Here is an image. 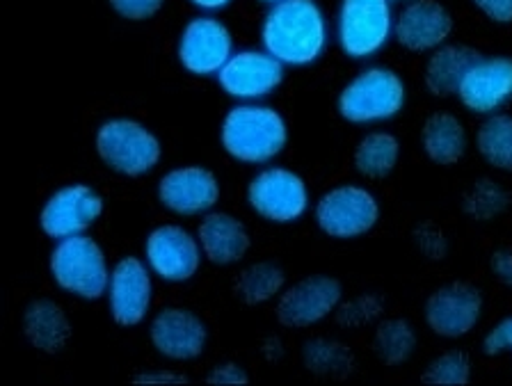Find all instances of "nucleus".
Segmentation results:
<instances>
[{
  "label": "nucleus",
  "mask_w": 512,
  "mask_h": 386,
  "mask_svg": "<svg viewBox=\"0 0 512 386\" xmlns=\"http://www.w3.org/2000/svg\"><path fill=\"white\" fill-rule=\"evenodd\" d=\"M453 32V16L437 0H410L394 19L396 42L412 53L444 46Z\"/></svg>",
  "instance_id": "nucleus-17"
},
{
  "label": "nucleus",
  "mask_w": 512,
  "mask_h": 386,
  "mask_svg": "<svg viewBox=\"0 0 512 386\" xmlns=\"http://www.w3.org/2000/svg\"><path fill=\"white\" fill-rule=\"evenodd\" d=\"M506 350H512V316L501 320L499 325L490 329V334H487L483 341V352L487 357L501 355V352Z\"/></svg>",
  "instance_id": "nucleus-34"
},
{
  "label": "nucleus",
  "mask_w": 512,
  "mask_h": 386,
  "mask_svg": "<svg viewBox=\"0 0 512 386\" xmlns=\"http://www.w3.org/2000/svg\"><path fill=\"white\" fill-rule=\"evenodd\" d=\"M176 55L181 67L192 76H213L234 55V39L222 21L213 16H197L183 28Z\"/></svg>",
  "instance_id": "nucleus-10"
},
{
  "label": "nucleus",
  "mask_w": 512,
  "mask_h": 386,
  "mask_svg": "<svg viewBox=\"0 0 512 386\" xmlns=\"http://www.w3.org/2000/svg\"><path fill=\"white\" fill-rule=\"evenodd\" d=\"M48 268L55 284L71 295L83 297V300H99L108 293L110 270L106 254L99 243L85 233L58 240Z\"/></svg>",
  "instance_id": "nucleus-4"
},
{
  "label": "nucleus",
  "mask_w": 512,
  "mask_h": 386,
  "mask_svg": "<svg viewBox=\"0 0 512 386\" xmlns=\"http://www.w3.org/2000/svg\"><path fill=\"white\" fill-rule=\"evenodd\" d=\"M220 140L224 151L238 163L266 165L284 151L288 128L275 108L245 101L224 115Z\"/></svg>",
  "instance_id": "nucleus-2"
},
{
  "label": "nucleus",
  "mask_w": 512,
  "mask_h": 386,
  "mask_svg": "<svg viewBox=\"0 0 512 386\" xmlns=\"http://www.w3.org/2000/svg\"><path fill=\"white\" fill-rule=\"evenodd\" d=\"M304 364L316 375L346 377L355 368V357H352L348 345L339 341L316 339L304 345Z\"/></svg>",
  "instance_id": "nucleus-28"
},
{
  "label": "nucleus",
  "mask_w": 512,
  "mask_h": 386,
  "mask_svg": "<svg viewBox=\"0 0 512 386\" xmlns=\"http://www.w3.org/2000/svg\"><path fill=\"white\" fill-rule=\"evenodd\" d=\"M163 3L165 0H110V7L122 16V19L147 21L160 12Z\"/></svg>",
  "instance_id": "nucleus-32"
},
{
  "label": "nucleus",
  "mask_w": 512,
  "mask_h": 386,
  "mask_svg": "<svg viewBox=\"0 0 512 386\" xmlns=\"http://www.w3.org/2000/svg\"><path fill=\"white\" fill-rule=\"evenodd\" d=\"M144 256L156 277L179 284L195 277L202 263V247H199V240L179 224H163L147 236Z\"/></svg>",
  "instance_id": "nucleus-12"
},
{
  "label": "nucleus",
  "mask_w": 512,
  "mask_h": 386,
  "mask_svg": "<svg viewBox=\"0 0 512 386\" xmlns=\"http://www.w3.org/2000/svg\"><path fill=\"white\" fill-rule=\"evenodd\" d=\"M206 380L211 384H247L250 382V375L245 373L243 366L234 364V361H224V364L213 368Z\"/></svg>",
  "instance_id": "nucleus-35"
},
{
  "label": "nucleus",
  "mask_w": 512,
  "mask_h": 386,
  "mask_svg": "<svg viewBox=\"0 0 512 386\" xmlns=\"http://www.w3.org/2000/svg\"><path fill=\"white\" fill-rule=\"evenodd\" d=\"M380 206L371 192L359 186H336L316 204L318 229L330 238H359L378 224Z\"/></svg>",
  "instance_id": "nucleus-8"
},
{
  "label": "nucleus",
  "mask_w": 512,
  "mask_h": 386,
  "mask_svg": "<svg viewBox=\"0 0 512 386\" xmlns=\"http://www.w3.org/2000/svg\"><path fill=\"white\" fill-rule=\"evenodd\" d=\"M474 5L496 23L512 21V0H474Z\"/></svg>",
  "instance_id": "nucleus-36"
},
{
  "label": "nucleus",
  "mask_w": 512,
  "mask_h": 386,
  "mask_svg": "<svg viewBox=\"0 0 512 386\" xmlns=\"http://www.w3.org/2000/svg\"><path fill=\"white\" fill-rule=\"evenodd\" d=\"M96 154L108 170L122 176H144L158 165L160 142L147 126L135 119L117 117L96 128Z\"/></svg>",
  "instance_id": "nucleus-5"
},
{
  "label": "nucleus",
  "mask_w": 512,
  "mask_h": 386,
  "mask_svg": "<svg viewBox=\"0 0 512 386\" xmlns=\"http://www.w3.org/2000/svg\"><path fill=\"white\" fill-rule=\"evenodd\" d=\"M462 106L476 115H494L512 101V60L480 58L458 87Z\"/></svg>",
  "instance_id": "nucleus-18"
},
{
  "label": "nucleus",
  "mask_w": 512,
  "mask_h": 386,
  "mask_svg": "<svg viewBox=\"0 0 512 386\" xmlns=\"http://www.w3.org/2000/svg\"><path fill=\"white\" fill-rule=\"evenodd\" d=\"M384 304L378 295H359L355 300L339 304L336 309V323L341 327H364L380 318Z\"/></svg>",
  "instance_id": "nucleus-31"
},
{
  "label": "nucleus",
  "mask_w": 512,
  "mask_h": 386,
  "mask_svg": "<svg viewBox=\"0 0 512 386\" xmlns=\"http://www.w3.org/2000/svg\"><path fill=\"white\" fill-rule=\"evenodd\" d=\"M23 336L35 350L58 355L71 339V323L58 302L37 297L23 311Z\"/></svg>",
  "instance_id": "nucleus-21"
},
{
  "label": "nucleus",
  "mask_w": 512,
  "mask_h": 386,
  "mask_svg": "<svg viewBox=\"0 0 512 386\" xmlns=\"http://www.w3.org/2000/svg\"><path fill=\"white\" fill-rule=\"evenodd\" d=\"M483 58L478 51L469 46L444 44L432 51L426 64V87L435 96L458 94V87L467 71Z\"/></svg>",
  "instance_id": "nucleus-22"
},
{
  "label": "nucleus",
  "mask_w": 512,
  "mask_h": 386,
  "mask_svg": "<svg viewBox=\"0 0 512 386\" xmlns=\"http://www.w3.org/2000/svg\"><path fill=\"white\" fill-rule=\"evenodd\" d=\"M405 83L387 67H368L339 94V115L350 124H378L394 119L405 106Z\"/></svg>",
  "instance_id": "nucleus-3"
},
{
  "label": "nucleus",
  "mask_w": 512,
  "mask_h": 386,
  "mask_svg": "<svg viewBox=\"0 0 512 386\" xmlns=\"http://www.w3.org/2000/svg\"><path fill=\"white\" fill-rule=\"evenodd\" d=\"M192 5L199 7V10H206V12H215V10H222V7H227L231 0H190Z\"/></svg>",
  "instance_id": "nucleus-39"
},
{
  "label": "nucleus",
  "mask_w": 512,
  "mask_h": 386,
  "mask_svg": "<svg viewBox=\"0 0 512 386\" xmlns=\"http://www.w3.org/2000/svg\"><path fill=\"white\" fill-rule=\"evenodd\" d=\"M343 288L334 277H307L286 288L277 302V320L284 327H311L339 309Z\"/></svg>",
  "instance_id": "nucleus-13"
},
{
  "label": "nucleus",
  "mask_w": 512,
  "mask_h": 386,
  "mask_svg": "<svg viewBox=\"0 0 512 386\" xmlns=\"http://www.w3.org/2000/svg\"><path fill=\"white\" fill-rule=\"evenodd\" d=\"M108 307L110 316L117 325L135 327L140 325L151 309V268L135 256H124L110 272L108 284Z\"/></svg>",
  "instance_id": "nucleus-14"
},
{
  "label": "nucleus",
  "mask_w": 512,
  "mask_h": 386,
  "mask_svg": "<svg viewBox=\"0 0 512 386\" xmlns=\"http://www.w3.org/2000/svg\"><path fill=\"white\" fill-rule=\"evenodd\" d=\"M149 336L160 355L172 361H190L206 348V325L195 313L179 307H167L151 320Z\"/></svg>",
  "instance_id": "nucleus-19"
},
{
  "label": "nucleus",
  "mask_w": 512,
  "mask_h": 386,
  "mask_svg": "<svg viewBox=\"0 0 512 386\" xmlns=\"http://www.w3.org/2000/svg\"><path fill=\"white\" fill-rule=\"evenodd\" d=\"M103 215V199L85 183H71L55 190L44 201L39 213V227L53 240L80 236Z\"/></svg>",
  "instance_id": "nucleus-9"
},
{
  "label": "nucleus",
  "mask_w": 512,
  "mask_h": 386,
  "mask_svg": "<svg viewBox=\"0 0 512 386\" xmlns=\"http://www.w3.org/2000/svg\"><path fill=\"white\" fill-rule=\"evenodd\" d=\"M483 311V295L464 281H455L432 293L426 302V323L437 336L460 339L476 327Z\"/></svg>",
  "instance_id": "nucleus-16"
},
{
  "label": "nucleus",
  "mask_w": 512,
  "mask_h": 386,
  "mask_svg": "<svg viewBox=\"0 0 512 386\" xmlns=\"http://www.w3.org/2000/svg\"><path fill=\"white\" fill-rule=\"evenodd\" d=\"M197 240L202 254L215 265L238 263L250 252V233L238 217L208 211L197 227Z\"/></svg>",
  "instance_id": "nucleus-20"
},
{
  "label": "nucleus",
  "mask_w": 512,
  "mask_h": 386,
  "mask_svg": "<svg viewBox=\"0 0 512 386\" xmlns=\"http://www.w3.org/2000/svg\"><path fill=\"white\" fill-rule=\"evenodd\" d=\"M247 204L268 222H295L309 208L307 183L286 167H266L247 186Z\"/></svg>",
  "instance_id": "nucleus-7"
},
{
  "label": "nucleus",
  "mask_w": 512,
  "mask_h": 386,
  "mask_svg": "<svg viewBox=\"0 0 512 386\" xmlns=\"http://www.w3.org/2000/svg\"><path fill=\"white\" fill-rule=\"evenodd\" d=\"M416 348V334L407 320L391 318L378 325L373 339V350L382 364L398 366L412 357Z\"/></svg>",
  "instance_id": "nucleus-27"
},
{
  "label": "nucleus",
  "mask_w": 512,
  "mask_h": 386,
  "mask_svg": "<svg viewBox=\"0 0 512 386\" xmlns=\"http://www.w3.org/2000/svg\"><path fill=\"white\" fill-rule=\"evenodd\" d=\"M478 154L496 170L512 172V117L510 115H487L480 124Z\"/></svg>",
  "instance_id": "nucleus-26"
},
{
  "label": "nucleus",
  "mask_w": 512,
  "mask_h": 386,
  "mask_svg": "<svg viewBox=\"0 0 512 386\" xmlns=\"http://www.w3.org/2000/svg\"><path fill=\"white\" fill-rule=\"evenodd\" d=\"M421 380L426 384H467L471 380L469 357L458 350L446 352L430 361Z\"/></svg>",
  "instance_id": "nucleus-30"
},
{
  "label": "nucleus",
  "mask_w": 512,
  "mask_h": 386,
  "mask_svg": "<svg viewBox=\"0 0 512 386\" xmlns=\"http://www.w3.org/2000/svg\"><path fill=\"white\" fill-rule=\"evenodd\" d=\"M508 204V195L494 181L483 179L474 183L469 195L464 197V213L474 220H492Z\"/></svg>",
  "instance_id": "nucleus-29"
},
{
  "label": "nucleus",
  "mask_w": 512,
  "mask_h": 386,
  "mask_svg": "<svg viewBox=\"0 0 512 386\" xmlns=\"http://www.w3.org/2000/svg\"><path fill=\"white\" fill-rule=\"evenodd\" d=\"M327 19L316 0H279L261 26V44L284 67H307L325 53Z\"/></svg>",
  "instance_id": "nucleus-1"
},
{
  "label": "nucleus",
  "mask_w": 512,
  "mask_h": 386,
  "mask_svg": "<svg viewBox=\"0 0 512 386\" xmlns=\"http://www.w3.org/2000/svg\"><path fill=\"white\" fill-rule=\"evenodd\" d=\"M421 142L432 163L455 165L467 151V131L451 112H435L423 124Z\"/></svg>",
  "instance_id": "nucleus-23"
},
{
  "label": "nucleus",
  "mask_w": 512,
  "mask_h": 386,
  "mask_svg": "<svg viewBox=\"0 0 512 386\" xmlns=\"http://www.w3.org/2000/svg\"><path fill=\"white\" fill-rule=\"evenodd\" d=\"M261 3H268V5H275V3H279V0H261Z\"/></svg>",
  "instance_id": "nucleus-40"
},
{
  "label": "nucleus",
  "mask_w": 512,
  "mask_h": 386,
  "mask_svg": "<svg viewBox=\"0 0 512 386\" xmlns=\"http://www.w3.org/2000/svg\"><path fill=\"white\" fill-rule=\"evenodd\" d=\"M133 382L138 384H183L188 382L186 375L174 371H147L140 375H133Z\"/></svg>",
  "instance_id": "nucleus-38"
},
{
  "label": "nucleus",
  "mask_w": 512,
  "mask_h": 386,
  "mask_svg": "<svg viewBox=\"0 0 512 386\" xmlns=\"http://www.w3.org/2000/svg\"><path fill=\"white\" fill-rule=\"evenodd\" d=\"M391 3H410V0H391Z\"/></svg>",
  "instance_id": "nucleus-41"
},
{
  "label": "nucleus",
  "mask_w": 512,
  "mask_h": 386,
  "mask_svg": "<svg viewBox=\"0 0 512 386\" xmlns=\"http://www.w3.org/2000/svg\"><path fill=\"white\" fill-rule=\"evenodd\" d=\"M215 76L231 99L250 103L272 94L284 83V64L268 51L245 48L231 55Z\"/></svg>",
  "instance_id": "nucleus-11"
},
{
  "label": "nucleus",
  "mask_w": 512,
  "mask_h": 386,
  "mask_svg": "<svg viewBox=\"0 0 512 386\" xmlns=\"http://www.w3.org/2000/svg\"><path fill=\"white\" fill-rule=\"evenodd\" d=\"M220 199V183L206 167H176L158 181V201L176 215H206Z\"/></svg>",
  "instance_id": "nucleus-15"
},
{
  "label": "nucleus",
  "mask_w": 512,
  "mask_h": 386,
  "mask_svg": "<svg viewBox=\"0 0 512 386\" xmlns=\"http://www.w3.org/2000/svg\"><path fill=\"white\" fill-rule=\"evenodd\" d=\"M391 5V0H341L336 12V42L348 58H373L387 46L396 19Z\"/></svg>",
  "instance_id": "nucleus-6"
},
{
  "label": "nucleus",
  "mask_w": 512,
  "mask_h": 386,
  "mask_svg": "<svg viewBox=\"0 0 512 386\" xmlns=\"http://www.w3.org/2000/svg\"><path fill=\"white\" fill-rule=\"evenodd\" d=\"M492 272L503 286L512 288V249H501L492 256Z\"/></svg>",
  "instance_id": "nucleus-37"
},
{
  "label": "nucleus",
  "mask_w": 512,
  "mask_h": 386,
  "mask_svg": "<svg viewBox=\"0 0 512 386\" xmlns=\"http://www.w3.org/2000/svg\"><path fill=\"white\" fill-rule=\"evenodd\" d=\"M414 240H416V245H419L421 254H426L430 261H442L448 252L444 233L437 231L432 224H426V227L416 229Z\"/></svg>",
  "instance_id": "nucleus-33"
},
{
  "label": "nucleus",
  "mask_w": 512,
  "mask_h": 386,
  "mask_svg": "<svg viewBox=\"0 0 512 386\" xmlns=\"http://www.w3.org/2000/svg\"><path fill=\"white\" fill-rule=\"evenodd\" d=\"M400 158V142L391 133H368L355 149V167L366 179H387L396 170Z\"/></svg>",
  "instance_id": "nucleus-24"
},
{
  "label": "nucleus",
  "mask_w": 512,
  "mask_h": 386,
  "mask_svg": "<svg viewBox=\"0 0 512 386\" xmlns=\"http://www.w3.org/2000/svg\"><path fill=\"white\" fill-rule=\"evenodd\" d=\"M286 286V275L277 263L261 261L240 272L236 281V295L247 307L270 302L272 297L282 295Z\"/></svg>",
  "instance_id": "nucleus-25"
}]
</instances>
